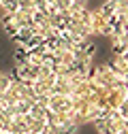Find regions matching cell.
I'll return each mask as SVG.
<instances>
[{
    "label": "cell",
    "mask_w": 128,
    "mask_h": 134,
    "mask_svg": "<svg viewBox=\"0 0 128 134\" xmlns=\"http://www.w3.org/2000/svg\"><path fill=\"white\" fill-rule=\"evenodd\" d=\"M90 34H105L109 36L111 34V26H109V17L100 13V9H94L90 11Z\"/></svg>",
    "instance_id": "1"
},
{
    "label": "cell",
    "mask_w": 128,
    "mask_h": 134,
    "mask_svg": "<svg viewBox=\"0 0 128 134\" xmlns=\"http://www.w3.org/2000/svg\"><path fill=\"white\" fill-rule=\"evenodd\" d=\"M0 134H9V132H0Z\"/></svg>",
    "instance_id": "2"
},
{
    "label": "cell",
    "mask_w": 128,
    "mask_h": 134,
    "mask_svg": "<svg viewBox=\"0 0 128 134\" xmlns=\"http://www.w3.org/2000/svg\"><path fill=\"white\" fill-rule=\"evenodd\" d=\"M43 134H45V132H43Z\"/></svg>",
    "instance_id": "3"
}]
</instances>
